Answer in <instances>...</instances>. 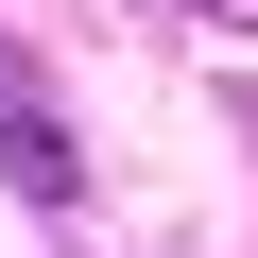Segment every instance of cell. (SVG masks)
I'll list each match as a JSON object with an SVG mask.
<instances>
[{"mask_svg":"<svg viewBox=\"0 0 258 258\" xmlns=\"http://www.w3.org/2000/svg\"><path fill=\"white\" fill-rule=\"evenodd\" d=\"M0 189H18L35 224H69L86 207V155H69V120H52V86H35V52L0 35Z\"/></svg>","mask_w":258,"mask_h":258,"instance_id":"obj_1","label":"cell"},{"mask_svg":"<svg viewBox=\"0 0 258 258\" xmlns=\"http://www.w3.org/2000/svg\"><path fill=\"white\" fill-rule=\"evenodd\" d=\"M189 18H258V0H189Z\"/></svg>","mask_w":258,"mask_h":258,"instance_id":"obj_2","label":"cell"}]
</instances>
